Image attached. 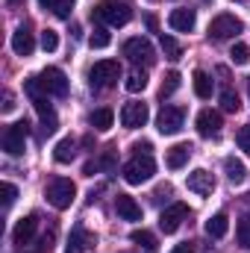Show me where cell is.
Segmentation results:
<instances>
[{
	"label": "cell",
	"instance_id": "obj_1",
	"mask_svg": "<svg viewBox=\"0 0 250 253\" xmlns=\"http://www.w3.org/2000/svg\"><path fill=\"white\" fill-rule=\"evenodd\" d=\"M153 174H156V162H153L150 153H135V156L124 165V180L129 186H141V183H147Z\"/></svg>",
	"mask_w": 250,
	"mask_h": 253
},
{
	"label": "cell",
	"instance_id": "obj_2",
	"mask_svg": "<svg viewBox=\"0 0 250 253\" xmlns=\"http://www.w3.org/2000/svg\"><path fill=\"white\" fill-rule=\"evenodd\" d=\"M44 197H47V203H50L53 209H68V206L74 203V197H77V186H74L68 177H56V180L47 183Z\"/></svg>",
	"mask_w": 250,
	"mask_h": 253
},
{
	"label": "cell",
	"instance_id": "obj_3",
	"mask_svg": "<svg viewBox=\"0 0 250 253\" xmlns=\"http://www.w3.org/2000/svg\"><path fill=\"white\" fill-rule=\"evenodd\" d=\"M91 18H100V21H106L109 27H124L129 24V18H132V9L121 3V0H103L94 12H91Z\"/></svg>",
	"mask_w": 250,
	"mask_h": 253
},
{
	"label": "cell",
	"instance_id": "obj_4",
	"mask_svg": "<svg viewBox=\"0 0 250 253\" xmlns=\"http://www.w3.org/2000/svg\"><path fill=\"white\" fill-rule=\"evenodd\" d=\"M118 77H121V65L115 62V59H100V62H94V68L88 71L91 88H109V85L118 83Z\"/></svg>",
	"mask_w": 250,
	"mask_h": 253
},
{
	"label": "cell",
	"instance_id": "obj_5",
	"mask_svg": "<svg viewBox=\"0 0 250 253\" xmlns=\"http://www.w3.org/2000/svg\"><path fill=\"white\" fill-rule=\"evenodd\" d=\"M27 135H30V124L27 121H18V124H9L3 132V150L9 156H21L24 153V144H27Z\"/></svg>",
	"mask_w": 250,
	"mask_h": 253
},
{
	"label": "cell",
	"instance_id": "obj_6",
	"mask_svg": "<svg viewBox=\"0 0 250 253\" xmlns=\"http://www.w3.org/2000/svg\"><path fill=\"white\" fill-rule=\"evenodd\" d=\"M124 56L129 59L132 65H153L156 62V50H153V44L147 42V39H129L124 44Z\"/></svg>",
	"mask_w": 250,
	"mask_h": 253
},
{
	"label": "cell",
	"instance_id": "obj_7",
	"mask_svg": "<svg viewBox=\"0 0 250 253\" xmlns=\"http://www.w3.org/2000/svg\"><path fill=\"white\" fill-rule=\"evenodd\" d=\"M183 121H186V109L183 106H162V112L156 118V129L162 135H177L183 129Z\"/></svg>",
	"mask_w": 250,
	"mask_h": 253
},
{
	"label": "cell",
	"instance_id": "obj_8",
	"mask_svg": "<svg viewBox=\"0 0 250 253\" xmlns=\"http://www.w3.org/2000/svg\"><path fill=\"white\" fill-rule=\"evenodd\" d=\"M245 27H242V21L236 18V15H218L212 24H209V39H215V42H224V39H233V36H239Z\"/></svg>",
	"mask_w": 250,
	"mask_h": 253
},
{
	"label": "cell",
	"instance_id": "obj_9",
	"mask_svg": "<svg viewBox=\"0 0 250 253\" xmlns=\"http://www.w3.org/2000/svg\"><path fill=\"white\" fill-rule=\"evenodd\" d=\"M186 218H188V206L186 203H174V206H168V209L159 215V230L171 236V233L180 230V224H183Z\"/></svg>",
	"mask_w": 250,
	"mask_h": 253
},
{
	"label": "cell",
	"instance_id": "obj_10",
	"mask_svg": "<svg viewBox=\"0 0 250 253\" xmlns=\"http://www.w3.org/2000/svg\"><path fill=\"white\" fill-rule=\"evenodd\" d=\"M39 80H42V85H44L47 94H56V97H65L68 94V77H65V71H59V68H44Z\"/></svg>",
	"mask_w": 250,
	"mask_h": 253
},
{
	"label": "cell",
	"instance_id": "obj_11",
	"mask_svg": "<svg viewBox=\"0 0 250 253\" xmlns=\"http://www.w3.org/2000/svg\"><path fill=\"white\" fill-rule=\"evenodd\" d=\"M147 118H150V109H147V103H126L124 109H121V124L126 129H138V126L147 124Z\"/></svg>",
	"mask_w": 250,
	"mask_h": 253
},
{
	"label": "cell",
	"instance_id": "obj_12",
	"mask_svg": "<svg viewBox=\"0 0 250 253\" xmlns=\"http://www.w3.org/2000/svg\"><path fill=\"white\" fill-rule=\"evenodd\" d=\"M221 112H215V109H203L200 115H197V132L200 135H206V138H215L218 132H221Z\"/></svg>",
	"mask_w": 250,
	"mask_h": 253
},
{
	"label": "cell",
	"instance_id": "obj_13",
	"mask_svg": "<svg viewBox=\"0 0 250 253\" xmlns=\"http://www.w3.org/2000/svg\"><path fill=\"white\" fill-rule=\"evenodd\" d=\"M186 186H188V191H194V194L206 197V194H212V189H215V180H212V174H209V171L197 168V171H191V174H188Z\"/></svg>",
	"mask_w": 250,
	"mask_h": 253
},
{
	"label": "cell",
	"instance_id": "obj_14",
	"mask_svg": "<svg viewBox=\"0 0 250 253\" xmlns=\"http://www.w3.org/2000/svg\"><path fill=\"white\" fill-rule=\"evenodd\" d=\"M12 50L18 53V56H30L33 50H36V39H33V33H30V27H18L15 33H12Z\"/></svg>",
	"mask_w": 250,
	"mask_h": 253
},
{
	"label": "cell",
	"instance_id": "obj_15",
	"mask_svg": "<svg viewBox=\"0 0 250 253\" xmlns=\"http://www.w3.org/2000/svg\"><path fill=\"white\" fill-rule=\"evenodd\" d=\"M168 24H171V30H177V33H191L194 24H197V12H194V9H174V12L168 15Z\"/></svg>",
	"mask_w": 250,
	"mask_h": 253
},
{
	"label": "cell",
	"instance_id": "obj_16",
	"mask_svg": "<svg viewBox=\"0 0 250 253\" xmlns=\"http://www.w3.org/2000/svg\"><path fill=\"white\" fill-rule=\"evenodd\" d=\"M33 106H36V112H39V118H42V126H44V135H50V132H56V112H53V106L47 103V97H36L33 100Z\"/></svg>",
	"mask_w": 250,
	"mask_h": 253
},
{
	"label": "cell",
	"instance_id": "obj_17",
	"mask_svg": "<svg viewBox=\"0 0 250 253\" xmlns=\"http://www.w3.org/2000/svg\"><path fill=\"white\" fill-rule=\"evenodd\" d=\"M36 227H39V218H36V215H27V218H21V221L15 224V230H12V239H15V245H27V242L36 236Z\"/></svg>",
	"mask_w": 250,
	"mask_h": 253
},
{
	"label": "cell",
	"instance_id": "obj_18",
	"mask_svg": "<svg viewBox=\"0 0 250 253\" xmlns=\"http://www.w3.org/2000/svg\"><path fill=\"white\" fill-rule=\"evenodd\" d=\"M115 209L124 221H141V206L129 197V194H118L115 197Z\"/></svg>",
	"mask_w": 250,
	"mask_h": 253
},
{
	"label": "cell",
	"instance_id": "obj_19",
	"mask_svg": "<svg viewBox=\"0 0 250 253\" xmlns=\"http://www.w3.org/2000/svg\"><path fill=\"white\" fill-rule=\"evenodd\" d=\"M188 156H191V144L180 141V144H174V147L168 150V156H165V165H168L171 171H180V168L188 162Z\"/></svg>",
	"mask_w": 250,
	"mask_h": 253
},
{
	"label": "cell",
	"instance_id": "obj_20",
	"mask_svg": "<svg viewBox=\"0 0 250 253\" xmlns=\"http://www.w3.org/2000/svg\"><path fill=\"white\" fill-rule=\"evenodd\" d=\"M224 171H227V180L236 183V186L248 180V168H245V162L236 159V156H227V159H224Z\"/></svg>",
	"mask_w": 250,
	"mask_h": 253
},
{
	"label": "cell",
	"instance_id": "obj_21",
	"mask_svg": "<svg viewBox=\"0 0 250 253\" xmlns=\"http://www.w3.org/2000/svg\"><path fill=\"white\" fill-rule=\"evenodd\" d=\"M191 83H194V94H197L200 100H209V97H212V77H209L206 71H194Z\"/></svg>",
	"mask_w": 250,
	"mask_h": 253
},
{
	"label": "cell",
	"instance_id": "obj_22",
	"mask_svg": "<svg viewBox=\"0 0 250 253\" xmlns=\"http://www.w3.org/2000/svg\"><path fill=\"white\" fill-rule=\"evenodd\" d=\"M227 230H230V221H227L224 212H218V215H212V218L206 221V233H209L212 239H224Z\"/></svg>",
	"mask_w": 250,
	"mask_h": 253
},
{
	"label": "cell",
	"instance_id": "obj_23",
	"mask_svg": "<svg viewBox=\"0 0 250 253\" xmlns=\"http://www.w3.org/2000/svg\"><path fill=\"white\" fill-rule=\"evenodd\" d=\"M74 156H77V141H74V138H62V141L56 144V150H53V159L65 165V162H71Z\"/></svg>",
	"mask_w": 250,
	"mask_h": 253
},
{
	"label": "cell",
	"instance_id": "obj_24",
	"mask_svg": "<svg viewBox=\"0 0 250 253\" xmlns=\"http://www.w3.org/2000/svg\"><path fill=\"white\" fill-rule=\"evenodd\" d=\"M88 121H91V126H94V129H100V132H103V129H109V126H112V121H115V112L103 106V109H94Z\"/></svg>",
	"mask_w": 250,
	"mask_h": 253
},
{
	"label": "cell",
	"instance_id": "obj_25",
	"mask_svg": "<svg viewBox=\"0 0 250 253\" xmlns=\"http://www.w3.org/2000/svg\"><path fill=\"white\" fill-rule=\"evenodd\" d=\"M129 242L138 245V248H144L147 253H156V239H153V233H147V230H132V233H129Z\"/></svg>",
	"mask_w": 250,
	"mask_h": 253
},
{
	"label": "cell",
	"instance_id": "obj_26",
	"mask_svg": "<svg viewBox=\"0 0 250 253\" xmlns=\"http://www.w3.org/2000/svg\"><path fill=\"white\" fill-rule=\"evenodd\" d=\"M109 42H112V36H109V30H106V27H94V30H91V36H88V44H91L94 50L109 47Z\"/></svg>",
	"mask_w": 250,
	"mask_h": 253
},
{
	"label": "cell",
	"instance_id": "obj_27",
	"mask_svg": "<svg viewBox=\"0 0 250 253\" xmlns=\"http://www.w3.org/2000/svg\"><path fill=\"white\" fill-rule=\"evenodd\" d=\"M177 88H180V74H177V71H168V74H165V80H162V88H159V97L165 100V97H171V94H174Z\"/></svg>",
	"mask_w": 250,
	"mask_h": 253
},
{
	"label": "cell",
	"instance_id": "obj_28",
	"mask_svg": "<svg viewBox=\"0 0 250 253\" xmlns=\"http://www.w3.org/2000/svg\"><path fill=\"white\" fill-rule=\"evenodd\" d=\"M85 242H88L85 230H83V227H74L71 242H68V251H65V253H83V251H85Z\"/></svg>",
	"mask_w": 250,
	"mask_h": 253
},
{
	"label": "cell",
	"instance_id": "obj_29",
	"mask_svg": "<svg viewBox=\"0 0 250 253\" xmlns=\"http://www.w3.org/2000/svg\"><path fill=\"white\" fill-rule=\"evenodd\" d=\"M124 85H126V91H132V94H135V91H144V88H147V74L135 68V71H132V74L126 77Z\"/></svg>",
	"mask_w": 250,
	"mask_h": 253
},
{
	"label": "cell",
	"instance_id": "obj_30",
	"mask_svg": "<svg viewBox=\"0 0 250 253\" xmlns=\"http://www.w3.org/2000/svg\"><path fill=\"white\" fill-rule=\"evenodd\" d=\"M159 42H162V50H165V56H168V59H174V62H177V59L183 56V47H180V42H177V39H171V36H165V33H162V39H159Z\"/></svg>",
	"mask_w": 250,
	"mask_h": 253
},
{
	"label": "cell",
	"instance_id": "obj_31",
	"mask_svg": "<svg viewBox=\"0 0 250 253\" xmlns=\"http://www.w3.org/2000/svg\"><path fill=\"white\" fill-rule=\"evenodd\" d=\"M236 239H239V245L250 251V218H242L239 224H236Z\"/></svg>",
	"mask_w": 250,
	"mask_h": 253
},
{
	"label": "cell",
	"instance_id": "obj_32",
	"mask_svg": "<svg viewBox=\"0 0 250 253\" xmlns=\"http://www.w3.org/2000/svg\"><path fill=\"white\" fill-rule=\"evenodd\" d=\"M221 106H224L227 112H239L242 100H239V94H236L233 88H224V91H221Z\"/></svg>",
	"mask_w": 250,
	"mask_h": 253
},
{
	"label": "cell",
	"instance_id": "obj_33",
	"mask_svg": "<svg viewBox=\"0 0 250 253\" xmlns=\"http://www.w3.org/2000/svg\"><path fill=\"white\" fill-rule=\"evenodd\" d=\"M230 59H233L236 65H248L250 62V47H248V44H233Z\"/></svg>",
	"mask_w": 250,
	"mask_h": 253
},
{
	"label": "cell",
	"instance_id": "obj_34",
	"mask_svg": "<svg viewBox=\"0 0 250 253\" xmlns=\"http://www.w3.org/2000/svg\"><path fill=\"white\" fill-rule=\"evenodd\" d=\"M42 47H44L47 53H53V50L59 47V36H56V30H44V33H42Z\"/></svg>",
	"mask_w": 250,
	"mask_h": 253
},
{
	"label": "cell",
	"instance_id": "obj_35",
	"mask_svg": "<svg viewBox=\"0 0 250 253\" xmlns=\"http://www.w3.org/2000/svg\"><path fill=\"white\" fill-rule=\"evenodd\" d=\"M71 9H74V0H53V15L56 18H71Z\"/></svg>",
	"mask_w": 250,
	"mask_h": 253
},
{
	"label": "cell",
	"instance_id": "obj_36",
	"mask_svg": "<svg viewBox=\"0 0 250 253\" xmlns=\"http://www.w3.org/2000/svg\"><path fill=\"white\" fill-rule=\"evenodd\" d=\"M0 194H3V206L9 209V206L15 203V197H18V189H15L12 183H3V186H0Z\"/></svg>",
	"mask_w": 250,
	"mask_h": 253
},
{
	"label": "cell",
	"instance_id": "obj_37",
	"mask_svg": "<svg viewBox=\"0 0 250 253\" xmlns=\"http://www.w3.org/2000/svg\"><path fill=\"white\" fill-rule=\"evenodd\" d=\"M236 141H239V147H242V150H248V153H250V124H245L239 132H236Z\"/></svg>",
	"mask_w": 250,
	"mask_h": 253
},
{
	"label": "cell",
	"instance_id": "obj_38",
	"mask_svg": "<svg viewBox=\"0 0 250 253\" xmlns=\"http://www.w3.org/2000/svg\"><path fill=\"white\" fill-rule=\"evenodd\" d=\"M162 197H171V186H159V189L153 191V200H156V203H159Z\"/></svg>",
	"mask_w": 250,
	"mask_h": 253
},
{
	"label": "cell",
	"instance_id": "obj_39",
	"mask_svg": "<svg viewBox=\"0 0 250 253\" xmlns=\"http://www.w3.org/2000/svg\"><path fill=\"white\" fill-rule=\"evenodd\" d=\"M15 109V97H12V91H6L3 94V112H12Z\"/></svg>",
	"mask_w": 250,
	"mask_h": 253
},
{
	"label": "cell",
	"instance_id": "obj_40",
	"mask_svg": "<svg viewBox=\"0 0 250 253\" xmlns=\"http://www.w3.org/2000/svg\"><path fill=\"white\" fill-rule=\"evenodd\" d=\"M171 253H194V251H191V245H188V242H183V245H177Z\"/></svg>",
	"mask_w": 250,
	"mask_h": 253
},
{
	"label": "cell",
	"instance_id": "obj_41",
	"mask_svg": "<svg viewBox=\"0 0 250 253\" xmlns=\"http://www.w3.org/2000/svg\"><path fill=\"white\" fill-rule=\"evenodd\" d=\"M132 150H135V153H150V141H141V144H135Z\"/></svg>",
	"mask_w": 250,
	"mask_h": 253
},
{
	"label": "cell",
	"instance_id": "obj_42",
	"mask_svg": "<svg viewBox=\"0 0 250 253\" xmlns=\"http://www.w3.org/2000/svg\"><path fill=\"white\" fill-rule=\"evenodd\" d=\"M39 6L42 9H53V0H39Z\"/></svg>",
	"mask_w": 250,
	"mask_h": 253
},
{
	"label": "cell",
	"instance_id": "obj_43",
	"mask_svg": "<svg viewBox=\"0 0 250 253\" xmlns=\"http://www.w3.org/2000/svg\"><path fill=\"white\" fill-rule=\"evenodd\" d=\"M6 3H9V6H21L24 0H6Z\"/></svg>",
	"mask_w": 250,
	"mask_h": 253
},
{
	"label": "cell",
	"instance_id": "obj_44",
	"mask_svg": "<svg viewBox=\"0 0 250 253\" xmlns=\"http://www.w3.org/2000/svg\"><path fill=\"white\" fill-rule=\"evenodd\" d=\"M239 3H245V0H239Z\"/></svg>",
	"mask_w": 250,
	"mask_h": 253
},
{
	"label": "cell",
	"instance_id": "obj_45",
	"mask_svg": "<svg viewBox=\"0 0 250 253\" xmlns=\"http://www.w3.org/2000/svg\"><path fill=\"white\" fill-rule=\"evenodd\" d=\"M248 91H250V85H248Z\"/></svg>",
	"mask_w": 250,
	"mask_h": 253
}]
</instances>
